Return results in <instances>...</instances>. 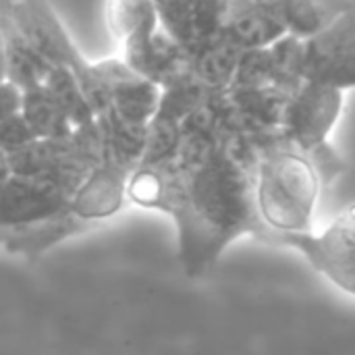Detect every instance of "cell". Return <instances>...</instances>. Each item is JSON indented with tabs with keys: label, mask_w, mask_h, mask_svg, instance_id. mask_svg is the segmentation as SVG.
Returning <instances> with one entry per match:
<instances>
[{
	"label": "cell",
	"mask_w": 355,
	"mask_h": 355,
	"mask_svg": "<svg viewBox=\"0 0 355 355\" xmlns=\"http://www.w3.org/2000/svg\"><path fill=\"white\" fill-rule=\"evenodd\" d=\"M127 198L175 220L187 277H202L243 235L270 243L258 206V162L227 133L216 94L187 119L173 158L133 173Z\"/></svg>",
	"instance_id": "6da1fadb"
},
{
	"label": "cell",
	"mask_w": 355,
	"mask_h": 355,
	"mask_svg": "<svg viewBox=\"0 0 355 355\" xmlns=\"http://www.w3.org/2000/svg\"><path fill=\"white\" fill-rule=\"evenodd\" d=\"M324 181L304 150L281 141L258 164V206L270 233V245L287 235L310 233L316 202Z\"/></svg>",
	"instance_id": "7a4b0ae2"
},
{
	"label": "cell",
	"mask_w": 355,
	"mask_h": 355,
	"mask_svg": "<svg viewBox=\"0 0 355 355\" xmlns=\"http://www.w3.org/2000/svg\"><path fill=\"white\" fill-rule=\"evenodd\" d=\"M102 160L104 131L100 119H96L75 129L69 137L35 139L12 154L0 152V183L8 177H21L46 185L69 204L73 216L75 196L102 164Z\"/></svg>",
	"instance_id": "3957f363"
},
{
	"label": "cell",
	"mask_w": 355,
	"mask_h": 355,
	"mask_svg": "<svg viewBox=\"0 0 355 355\" xmlns=\"http://www.w3.org/2000/svg\"><path fill=\"white\" fill-rule=\"evenodd\" d=\"M8 17L25 40L54 67L69 69L77 75L96 116L108 112V94L102 77L98 75L96 62H89L79 52L48 0H12Z\"/></svg>",
	"instance_id": "277c9868"
},
{
	"label": "cell",
	"mask_w": 355,
	"mask_h": 355,
	"mask_svg": "<svg viewBox=\"0 0 355 355\" xmlns=\"http://www.w3.org/2000/svg\"><path fill=\"white\" fill-rule=\"evenodd\" d=\"M283 248L300 252L316 272L355 297V204L320 233L287 235Z\"/></svg>",
	"instance_id": "5b68a950"
},
{
	"label": "cell",
	"mask_w": 355,
	"mask_h": 355,
	"mask_svg": "<svg viewBox=\"0 0 355 355\" xmlns=\"http://www.w3.org/2000/svg\"><path fill=\"white\" fill-rule=\"evenodd\" d=\"M343 110V89L304 81L283 116V141L312 154L322 148Z\"/></svg>",
	"instance_id": "8992f818"
},
{
	"label": "cell",
	"mask_w": 355,
	"mask_h": 355,
	"mask_svg": "<svg viewBox=\"0 0 355 355\" xmlns=\"http://www.w3.org/2000/svg\"><path fill=\"white\" fill-rule=\"evenodd\" d=\"M304 81L355 87V12H341L320 33L304 40Z\"/></svg>",
	"instance_id": "52a82bcc"
},
{
	"label": "cell",
	"mask_w": 355,
	"mask_h": 355,
	"mask_svg": "<svg viewBox=\"0 0 355 355\" xmlns=\"http://www.w3.org/2000/svg\"><path fill=\"white\" fill-rule=\"evenodd\" d=\"M96 69L108 94V112L133 125H150L160 108L164 89L133 71L121 56L98 60Z\"/></svg>",
	"instance_id": "ba28073f"
},
{
	"label": "cell",
	"mask_w": 355,
	"mask_h": 355,
	"mask_svg": "<svg viewBox=\"0 0 355 355\" xmlns=\"http://www.w3.org/2000/svg\"><path fill=\"white\" fill-rule=\"evenodd\" d=\"M223 31L243 50L279 42L289 33L283 0H233Z\"/></svg>",
	"instance_id": "9c48e42d"
},
{
	"label": "cell",
	"mask_w": 355,
	"mask_h": 355,
	"mask_svg": "<svg viewBox=\"0 0 355 355\" xmlns=\"http://www.w3.org/2000/svg\"><path fill=\"white\" fill-rule=\"evenodd\" d=\"M243 48L225 31L198 37L191 48V75L212 92H225L233 85Z\"/></svg>",
	"instance_id": "30bf717a"
},
{
	"label": "cell",
	"mask_w": 355,
	"mask_h": 355,
	"mask_svg": "<svg viewBox=\"0 0 355 355\" xmlns=\"http://www.w3.org/2000/svg\"><path fill=\"white\" fill-rule=\"evenodd\" d=\"M2 48L4 79L12 81L23 92L46 85L54 64L25 40L10 17H6L2 25Z\"/></svg>",
	"instance_id": "8fae6325"
},
{
	"label": "cell",
	"mask_w": 355,
	"mask_h": 355,
	"mask_svg": "<svg viewBox=\"0 0 355 355\" xmlns=\"http://www.w3.org/2000/svg\"><path fill=\"white\" fill-rule=\"evenodd\" d=\"M106 23L121 50L148 40L162 27L154 0H108Z\"/></svg>",
	"instance_id": "7c38bea8"
},
{
	"label": "cell",
	"mask_w": 355,
	"mask_h": 355,
	"mask_svg": "<svg viewBox=\"0 0 355 355\" xmlns=\"http://www.w3.org/2000/svg\"><path fill=\"white\" fill-rule=\"evenodd\" d=\"M23 116L27 119L29 127L40 139H60L69 137L75 129L64 106L58 98L46 87H33L23 92Z\"/></svg>",
	"instance_id": "4fadbf2b"
},
{
	"label": "cell",
	"mask_w": 355,
	"mask_h": 355,
	"mask_svg": "<svg viewBox=\"0 0 355 355\" xmlns=\"http://www.w3.org/2000/svg\"><path fill=\"white\" fill-rule=\"evenodd\" d=\"M283 6L289 33L304 40L320 33L341 12H345L337 6H331L327 0H283Z\"/></svg>",
	"instance_id": "5bb4252c"
},
{
	"label": "cell",
	"mask_w": 355,
	"mask_h": 355,
	"mask_svg": "<svg viewBox=\"0 0 355 355\" xmlns=\"http://www.w3.org/2000/svg\"><path fill=\"white\" fill-rule=\"evenodd\" d=\"M46 87L58 98V102L64 106V110L69 112L71 121L75 123V127H81V125H87L92 121H96V110L92 108L77 75L69 69H62V67H54L48 81H46Z\"/></svg>",
	"instance_id": "9a60e30c"
},
{
	"label": "cell",
	"mask_w": 355,
	"mask_h": 355,
	"mask_svg": "<svg viewBox=\"0 0 355 355\" xmlns=\"http://www.w3.org/2000/svg\"><path fill=\"white\" fill-rule=\"evenodd\" d=\"M162 27L191 50L198 42V21H196V0H154Z\"/></svg>",
	"instance_id": "2e32d148"
},
{
	"label": "cell",
	"mask_w": 355,
	"mask_h": 355,
	"mask_svg": "<svg viewBox=\"0 0 355 355\" xmlns=\"http://www.w3.org/2000/svg\"><path fill=\"white\" fill-rule=\"evenodd\" d=\"M35 139H40V137L33 133V129L29 127L23 112L0 119V152L2 154H12L21 148L29 146Z\"/></svg>",
	"instance_id": "e0dca14e"
},
{
	"label": "cell",
	"mask_w": 355,
	"mask_h": 355,
	"mask_svg": "<svg viewBox=\"0 0 355 355\" xmlns=\"http://www.w3.org/2000/svg\"><path fill=\"white\" fill-rule=\"evenodd\" d=\"M233 0H196V21H198V37L223 31L227 12Z\"/></svg>",
	"instance_id": "ac0fdd59"
},
{
	"label": "cell",
	"mask_w": 355,
	"mask_h": 355,
	"mask_svg": "<svg viewBox=\"0 0 355 355\" xmlns=\"http://www.w3.org/2000/svg\"><path fill=\"white\" fill-rule=\"evenodd\" d=\"M23 110V89L8 79H2V94H0V119L17 114Z\"/></svg>",
	"instance_id": "d6986e66"
}]
</instances>
